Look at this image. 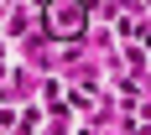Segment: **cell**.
<instances>
[{"label":"cell","mask_w":151,"mask_h":135,"mask_svg":"<svg viewBox=\"0 0 151 135\" xmlns=\"http://www.w3.org/2000/svg\"><path fill=\"white\" fill-rule=\"evenodd\" d=\"M83 21H89L83 0H52L47 5V36H78Z\"/></svg>","instance_id":"6da1fadb"}]
</instances>
